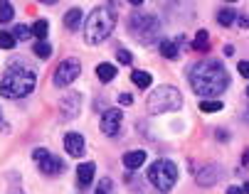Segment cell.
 Here are the masks:
<instances>
[{"label":"cell","instance_id":"21","mask_svg":"<svg viewBox=\"0 0 249 194\" xmlns=\"http://www.w3.org/2000/svg\"><path fill=\"white\" fill-rule=\"evenodd\" d=\"M30 30H32V37H37V40H45L47 32H50V22H47V20H37Z\"/></svg>","mask_w":249,"mask_h":194},{"label":"cell","instance_id":"29","mask_svg":"<svg viewBox=\"0 0 249 194\" xmlns=\"http://www.w3.org/2000/svg\"><path fill=\"white\" fill-rule=\"evenodd\" d=\"M119 103L131 106V103H133V96H131V94H119Z\"/></svg>","mask_w":249,"mask_h":194},{"label":"cell","instance_id":"36","mask_svg":"<svg viewBox=\"0 0 249 194\" xmlns=\"http://www.w3.org/2000/svg\"><path fill=\"white\" fill-rule=\"evenodd\" d=\"M40 3H45V5H54L57 0H40Z\"/></svg>","mask_w":249,"mask_h":194},{"label":"cell","instance_id":"34","mask_svg":"<svg viewBox=\"0 0 249 194\" xmlns=\"http://www.w3.org/2000/svg\"><path fill=\"white\" fill-rule=\"evenodd\" d=\"M242 165H249V150L244 152V158H242Z\"/></svg>","mask_w":249,"mask_h":194},{"label":"cell","instance_id":"26","mask_svg":"<svg viewBox=\"0 0 249 194\" xmlns=\"http://www.w3.org/2000/svg\"><path fill=\"white\" fill-rule=\"evenodd\" d=\"M30 34H32V30H30L27 25H15V30H13V37H15V40H27Z\"/></svg>","mask_w":249,"mask_h":194},{"label":"cell","instance_id":"20","mask_svg":"<svg viewBox=\"0 0 249 194\" xmlns=\"http://www.w3.org/2000/svg\"><path fill=\"white\" fill-rule=\"evenodd\" d=\"M32 52H35V57H40V59H50V54H52V47L45 42V40H37L32 45Z\"/></svg>","mask_w":249,"mask_h":194},{"label":"cell","instance_id":"23","mask_svg":"<svg viewBox=\"0 0 249 194\" xmlns=\"http://www.w3.org/2000/svg\"><path fill=\"white\" fill-rule=\"evenodd\" d=\"M234 20H237V13H234V10H220V13H217V22L225 25V27L234 25Z\"/></svg>","mask_w":249,"mask_h":194},{"label":"cell","instance_id":"31","mask_svg":"<svg viewBox=\"0 0 249 194\" xmlns=\"http://www.w3.org/2000/svg\"><path fill=\"white\" fill-rule=\"evenodd\" d=\"M45 155H47V150H45V147H37V150H35V152H32V158H35V160H37V162H40V160L45 158Z\"/></svg>","mask_w":249,"mask_h":194},{"label":"cell","instance_id":"19","mask_svg":"<svg viewBox=\"0 0 249 194\" xmlns=\"http://www.w3.org/2000/svg\"><path fill=\"white\" fill-rule=\"evenodd\" d=\"M193 49H197V52H207V49H210V32H207V30H200V32L195 34Z\"/></svg>","mask_w":249,"mask_h":194},{"label":"cell","instance_id":"6","mask_svg":"<svg viewBox=\"0 0 249 194\" xmlns=\"http://www.w3.org/2000/svg\"><path fill=\"white\" fill-rule=\"evenodd\" d=\"M148 179H151V184H153L160 194H168V192L175 187V182H178V167H175V162H170V160H165V158L156 160V162L148 167Z\"/></svg>","mask_w":249,"mask_h":194},{"label":"cell","instance_id":"28","mask_svg":"<svg viewBox=\"0 0 249 194\" xmlns=\"http://www.w3.org/2000/svg\"><path fill=\"white\" fill-rule=\"evenodd\" d=\"M237 69H239V74L244 76V79H249V62H239Z\"/></svg>","mask_w":249,"mask_h":194},{"label":"cell","instance_id":"12","mask_svg":"<svg viewBox=\"0 0 249 194\" xmlns=\"http://www.w3.org/2000/svg\"><path fill=\"white\" fill-rule=\"evenodd\" d=\"M40 170H42V175H50V177H54V175H59V172L64 170V162H62V158H57V155L47 152L45 158L40 160Z\"/></svg>","mask_w":249,"mask_h":194},{"label":"cell","instance_id":"2","mask_svg":"<svg viewBox=\"0 0 249 194\" xmlns=\"http://www.w3.org/2000/svg\"><path fill=\"white\" fill-rule=\"evenodd\" d=\"M37 86V74L25 64H10L0 79V94L5 98H22L30 96Z\"/></svg>","mask_w":249,"mask_h":194},{"label":"cell","instance_id":"15","mask_svg":"<svg viewBox=\"0 0 249 194\" xmlns=\"http://www.w3.org/2000/svg\"><path fill=\"white\" fill-rule=\"evenodd\" d=\"M82 17H84L82 8H72V10H67V15H64V25H67V30L77 32V30L82 27Z\"/></svg>","mask_w":249,"mask_h":194},{"label":"cell","instance_id":"39","mask_svg":"<svg viewBox=\"0 0 249 194\" xmlns=\"http://www.w3.org/2000/svg\"><path fill=\"white\" fill-rule=\"evenodd\" d=\"M227 3H234V0H227Z\"/></svg>","mask_w":249,"mask_h":194},{"label":"cell","instance_id":"32","mask_svg":"<svg viewBox=\"0 0 249 194\" xmlns=\"http://www.w3.org/2000/svg\"><path fill=\"white\" fill-rule=\"evenodd\" d=\"M227 194H244V189H242V187H230Z\"/></svg>","mask_w":249,"mask_h":194},{"label":"cell","instance_id":"33","mask_svg":"<svg viewBox=\"0 0 249 194\" xmlns=\"http://www.w3.org/2000/svg\"><path fill=\"white\" fill-rule=\"evenodd\" d=\"M217 140H227V130H217Z\"/></svg>","mask_w":249,"mask_h":194},{"label":"cell","instance_id":"25","mask_svg":"<svg viewBox=\"0 0 249 194\" xmlns=\"http://www.w3.org/2000/svg\"><path fill=\"white\" fill-rule=\"evenodd\" d=\"M15 45H18V40L13 37V32H3V30H0V47H3V49H13Z\"/></svg>","mask_w":249,"mask_h":194},{"label":"cell","instance_id":"16","mask_svg":"<svg viewBox=\"0 0 249 194\" xmlns=\"http://www.w3.org/2000/svg\"><path fill=\"white\" fill-rule=\"evenodd\" d=\"M158 49H160V57H165V59H178V57H180L175 40H160L158 42Z\"/></svg>","mask_w":249,"mask_h":194},{"label":"cell","instance_id":"9","mask_svg":"<svg viewBox=\"0 0 249 194\" xmlns=\"http://www.w3.org/2000/svg\"><path fill=\"white\" fill-rule=\"evenodd\" d=\"M59 111H62V118H67V121L77 118L82 111V94H67L59 103Z\"/></svg>","mask_w":249,"mask_h":194},{"label":"cell","instance_id":"11","mask_svg":"<svg viewBox=\"0 0 249 194\" xmlns=\"http://www.w3.org/2000/svg\"><path fill=\"white\" fill-rule=\"evenodd\" d=\"M64 150H67V155H72V158H82L84 155V135L67 133L64 135Z\"/></svg>","mask_w":249,"mask_h":194},{"label":"cell","instance_id":"22","mask_svg":"<svg viewBox=\"0 0 249 194\" xmlns=\"http://www.w3.org/2000/svg\"><path fill=\"white\" fill-rule=\"evenodd\" d=\"M225 106H222V101H215V98H205V101H200V111L202 113H217V111H222Z\"/></svg>","mask_w":249,"mask_h":194},{"label":"cell","instance_id":"4","mask_svg":"<svg viewBox=\"0 0 249 194\" xmlns=\"http://www.w3.org/2000/svg\"><path fill=\"white\" fill-rule=\"evenodd\" d=\"M128 32L138 45H153L160 37V20L151 13H133L128 17Z\"/></svg>","mask_w":249,"mask_h":194},{"label":"cell","instance_id":"38","mask_svg":"<svg viewBox=\"0 0 249 194\" xmlns=\"http://www.w3.org/2000/svg\"><path fill=\"white\" fill-rule=\"evenodd\" d=\"M96 194H106V192H96Z\"/></svg>","mask_w":249,"mask_h":194},{"label":"cell","instance_id":"3","mask_svg":"<svg viewBox=\"0 0 249 194\" xmlns=\"http://www.w3.org/2000/svg\"><path fill=\"white\" fill-rule=\"evenodd\" d=\"M114 27H116V13H114V8L109 3L104 8H96L87 17V22H84V40L89 45H101L106 37L114 32Z\"/></svg>","mask_w":249,"mask_h":194},{"label":"cell","instance_id":"18","mask_svg":"<svg viewBox=\"0 0 249 194\" xmlns=\"http://www.w3.org/2000/svg\"><path fill=\"white\" fill-rule=\"evenodd\" d=\"M131 81H133L138 89H148V86H151V81H153V76H151L148 71H141V69H136V71L131 74Z\"/></svg>","mask_w":249,"mask_h":194},{"label":"cell","instance_id":"13","mask_svg":"<svg viewBox=\"0 0 249 194\" xmlns=\"http://www.w3.org/2000/svg\"><path fill=\"white\" fill-rule=\"evenodd\" d=\"M146 162V150H128L124 155V167L126 170H138Z\"/></svg>","mask_w":249,"mask_h":194},{"label":"cell","instance_id":"7","mask_svg":"<svg viewBox=\"0 0 249 194\" xmlns=\"http://www.w3.org/2000/svg\"><path fill=\"white\" fill-rule=\"evenodd\" d=\"M82 76V64L77 59H64L57 69H54V86H69L72 81H77Z\"/></svg>","mask_w":249,"mask_h":194},{"label":"cell","instance_id":"5","mask_svg":"<svg viewBox=\"0 0 249 194\" xmlns=\"http://www.w3.org/2000/svg\"><path fill=\"white\" fill-rule=\"evenodd\" d=\"M183 106V94L175 86H158L148 96V113L160 115V113H173Z\"/></svg>","mask_w":249,"mask_h":194},{"label":"cell","instance_id":"14","mask_svg":"<svg viewBox=\"0 0 249 194\" xmlns=\"http://www.w3.org/2000/svg\"><path fill=\"white\" fill-rule=\"evenodd\" d=\"M94 172H96L94 162H82V165L77 167V182H79L82 187H89L91 179H94Z\"/></svg>","mask_w":249,"mask_h":194},{"label":"cell","instance_id":"37","mask_svg":"<svg viewBox=\"0 0 249 194\" xmlns=\"http://www.w3.org/2000/svg\"><path fill=\"white\" fill-rule=\"evenodd\" d=\"M242 189H244V192L249 194V182H244V187H242Z\"/></svg>","mask_w":249,"mask_h":194},{"label":"cell","instance_id":"17","mask_svg":"<svg viewBox=\"0 0 249 194\" xmlns=\"http://www.w3.org/2000/svg\"><path fill=\"white\" fill-rule=\"evenodd\" d=\"M96 76H99V81L101 84H109L114 76H116V66L114 64H106V62H101L99 66H96Z\"/></svg>","mask_w":249,"mask_h":194},{"label":"cell","instance_id":"40","mask_svg":"<svg viewBox=\"0 0 249 194\" xmlns=\"http://www.w3.org/2000/svg\"><path fill=\"white\" fill-rule=\"evenodd\" d=\"M247 96H249V89H247Z\"/></svg>","mask_w":249,"mask_h":194},{"label":"cell","instance_id":"27","mask_svg":"<svg viewBox=\"0 0 249 194\" xmlns=\"http://www.w3.org/2000/svg\"><path fill=\"white\" fill-rule=\"evenodd\" d=\"M116 59H119L121 64H131V62H133V54H131L128 49H119V52H116Z\"/></svg>","mask_w":249,"mask_h":194},{"label":"cell","instance_id":"8","mask_svg":"<svg viewBox=\"0 0 249 194\" xmlns=\"http://www.w3.org/2000/svg\"><path fill=\"white\" fill-rule=\"evenodd\" d=\"M121 123H124V113L116 111V108H109L101 115V133L104 135H116L121 130Z\"/></svg>","mask_w":249,"mask_h":194},{"label":"cell","instance_id":"24","mask_svg":"<svg viewBox=\"0 0 249 194\" xmlns=\"http://www.w3.org/2000/svg\"><path fill=\"white\" fill-rule=\"evenodd\" d=\"M13 17H15L13 5L8 3V0H3V3H0V22H10Z\"/></svg>","mask_w":249,"mask_h":194},{"label":"cell","instance_id":"1","mask_svg":"<svg viewBox=\"0 0 249 194\" xmlns=\"http://www.w3.org/2000/svg\"><path fill=\"white\" fill-rule=\"evenodd\" d=\"M190 86L197 96H220L230 86L227 69L215 59H200L190 66Z\"/></svg>","mask_w":249,"mask_h":194},{"label":"cell","instance_id":"30","mask_svg":"<svg viewBox=\"0 0 249 194\" xmlns=\"http://www.w3.org/2000/svg\"><path fill=\"white\" fill-rule=\"evenodd\" d=\"M239 27H249V15H237V20H234Z\"/></svg>","mask_w":249,"mask_h":194},{"label":"cell","instance_id":"10","mask_svg":"<svg viewBox=\"0 0 249 194\" xmlns=\"http://www.w3.org/2000/svg\"><path fill=\"white\" fill-rule=\"evenodd\" d=\"M217 179H220V167L212 165V162L202 165V167L197 170V175H195V182H197L200 187H212Z\"/></svg>","mask_w":249,"mask_h":194},{"label":"cell","instance_id":"35","mask_svg":"<svg viewBox=\"0 0 249 194\" xmlns=\"http://www.w3.org/2000/svg\"><path fill=\"white\" fill-rule=\"evenodd\" d=\"M131 5H143V0H128Z\"/></svg>","mask_w":249,"mask_h":194}]
</instances>
